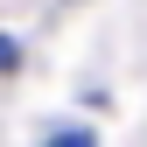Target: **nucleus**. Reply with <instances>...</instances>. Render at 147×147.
I'll use <instances>...</instances> for the list:
<instances>
[{
  "mask_svg": "<svg viewBox=\"0 0 147 147\" xmlns=\"http://www.w3.org/2000/svg\"><path fill=\"white\" fill-rule=\"evenodd\" d=\"M42 147H98V140H91V133H84V126H56V133H49Z\"/></svg>",
  "mask_w": 147,
  "mask_h": 147,
  "instance_id": "f257e3e1",
  "label": "nucleus"
},
{
  "mask_svg": "<svg viewBox=\"0 0 147 147\" xmlns=\"http://www.w3.org/2000/svg\"><path fill=\"white\" fill-rule=\"evenodd\" d=\"M21 63V42H14V35H0V70H14Z\"/></svg>",
  "mask_w": 147,
  "mask_h": 147,
  "instance_id": "f03ea898",
  "label": "nucleus"
}]
</instances>
